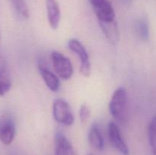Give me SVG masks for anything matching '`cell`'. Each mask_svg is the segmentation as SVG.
Segmentation results:
<instances>
[{"label": "cell", "instance_id": "6da1fadb", "mask_svg": "<svg viewBox=\"0 0 156 155\" xmlns=\"http://www.w3.org/2000/svg\"><path fill=\"white\" fill-rule=\"evenodd\" d=\"M128 96L126 89L123 87L117 88L113 94L109 103L111 115L119 122H126L127 117Z\"/></svg>", "mask_w": 156, "mask_h": 155}, {"label": "cell", "instance_id": "7a4b0ae2", "mask_svg": "<svg viewBox=\"0 0 156 155\" xmlns=\"http://www.w3.org/2000/svg\"><path fill=\"white\" fill-rule=\"evenodd\" d=\"M53 115L57 122L66 126L74 124L75 116L68 102L62 98H57L53 103Z\"/></svg>", "mask_w": 156, "mask_h": 155}, {"label": "cell", "instance_id": "3957f363", "mask_svg": "<svg viewBox=\"0 0 156 155\" xmlns=\"http://www.w3.org/2000/svg\"><path fill=\"white\" fill-rule=\"evenodd\" d=\"M51 59L56 75L63 80H69L73 75V63L69 58L58 51H53Z\"/></svg>", "mask_w": 156, "mask_h": 155}, {"label": "cell", "instance_id": "277c9868", "mask_svg": "<svg viewBox=\"0 0 156 155\" xmlns=\"http://www.w3.org/2000/svg\"><path fill=\"white\" fill-rule=\"evenodd\" d=\"M69 49L79 58L80 72L85 77H88L91 74V62L89 56L83 44L77 39H70L68 42Z\"/></svg>", "mask_w": 156, "mask_h": 155}, {"label": "cell", "instance_id": "5b68a950", "mask_svg": "<svg viewBox=\"0 0 156 155\" xmlns=\"http://www.w3.org/2000/svg\"><path fill=\"white\" fill-rule=\"evenodd\" d=\"M98 18V23L115 21L114 9L109 0H88Z\"/></svg>", "mask_w": 156, "mask_h": 155}, {"label": "cell", "instance_id": "8992f818", "mask_svg": "<svg viewBox=\"0 0 156 155\" xmlns=\"http://www.w3.org/2000/svg\"><path fill=\"white\" fill-rule=\"evenodd\" d=\"M15 124L11 115L4 113L0 117V141L5 145H9L15 137Z\"/></svg>", "mask_w": 156, "mask_h": 155}, {"label": "cell", "instance_id": "52a82bcc", "mask_svg": "<svg viewBox=\"0 0 156 155\" xmlns=\"http://www.w3.org/2000/svg\"><path fill=\"white\" fill-rule=\"evenodd\" d=\"M108 132L110 142L113 147L122 155H129V147L122 136L120 129L115 122H111L108 124Z\"/></svg>", "mask_w": 156, "mask_h": 155}, {"label": "cell", "instance_id": "ba28073f", "mask_svg": "<svg viewBox=\"0 0 156 155\" xmlns=\"http://www.w3.org/2000/svg\"><path fill=\"white\" fill-rule=\"evenodd\" d=\"M54 144L56 155H78L69 140L61 132L55 134Z\"/></svg>", "mask_w": 156, "mask_h": 155}, {"label": "cell", "instance_id": "9c48e42d", "mask_svg": "<svg viewBox=\"0 0 156 155\" xmlns=\"http://www.w3.org/2000/svg\"><path fill=\"white\" fill-rule=\"evenodd\" d=\"M12 88V81L7 62L0 50V97L6 95Z\"/></svg>", "mask_w": 156, "mask_h": 155}, {"label": "cell", "instance_id": "30bf717a", "mask_svg": "<svg viewBox=\"0 0 156 155\" xmlns=\"http://www.w3.org/2000/svg\"><path fill=\"white\" fill-rule=\"evenodd\" d=\"M45 3L49 24L53 30H56L59 27L61 18L59 3L56 0H45Z\"/></svg>", "mask_w": 156, "mask_h": 155}, {"label": "cell", "instance_id": "8fae6325", "mask_svg": "<svg viewBox=\"0 0 156 155\" xmlns=\"http://www.w3.org/2000/svg\"><path fill=\"white\" fill-rule=\"evenodd\" d=\"M38 68L46 86L51 91L56 92L60 85L58 76L55 74L48 67L46 66L44 62H40L38 64Z\"/></svg>", "mask_w": 156, "mask_h": 155}, {"label": "cell", "instance_id": "7c38bea8", "mask_svg": "<svg viewBox=\"0 0 156 155\" xmlns=\"http://www.w3.org/2000/svg\"><path fill=\"white\" fill-rule=\"evenodd\" d=\"M101 29L107 40L112 44H117L120 40V32L117 21H110V22L99 23Z\"/></svg>", "mask_w": 156, "mask_h": 155}, {"label": "cell", "instance_id": "4fadbf2b", "mask_svg": "<svg viewBox=\"0 0 156 155\" xmlns=\"http://www.w3.org/2000/svg\"><path fill=\"white\" fill-rule=\"evenodd\" d=\"M88 140L89 144L95 150H101L104 148V138L101 132L99 126L96 122L93 123L88 131Z\"/></svg>", "mask_w": 156, "mask_h": 155}, {"label": "cell", "instance_id": "5bb4252c", "mask_svg": "<svg viewBox=\"0 0 156 155\" xmlns=\"http://www.w3.org/2000/svg\"><path fill=\"white\" fill-rule=\"evenodd\" d=\"M135 30L141 40L147 42L150 36L149 24L146 18H140L135 23Z\"/></svg>", "mask_w": 156, "mask_h": 155}, {"label": "cell", "instance_id": "9a60e30c", "mask_svg": "<svg viewBox=\"0 0 156 155\" xmlns=\"http://www.w3.org/2000/svg\"><path fill=\"white\" fill-rule=\"evenodd\" d=\"M14 9L23 18H29V9L25 0H10Z\"/></svg>", "mask_w": 156, "mask_h": 155}, {"label": "cell", "instance_id": "2e32d148", "mask_svg": "<svg viewBox=\"0 0 156 155\" xmlns=\"http://www.w3.org/2000/svg\"><path fill=\"white\" fill-rule=\"evenodd\" d=\"M148 137L152 151H155L156 150V113L149 122Z\"/></svg>", "mask_w": 156, "mask_h": 155}, {"label": "cell", "instance_id": "e0dca14e", "mask_svg": "<svg viewBox=\"0 0 156 155\" xmlns=\"http://www.w3.org/2000/svg\"><path fill=\"white\" fill-rule=\"evenodd\" d=\"M79 119H80L81 122H82V123L88 121L90 115H91V109H90L89 106H88V105L85 104V103L81 105L80 109H79Z\"/></svg>", "mask_w": 156, "mask_h": 155}, {"label": "cell", "instance_id": "ac0fdd59", "mask_svg": "<svg viewBox=\"0 0 156 155\" xmlns=\"http://www.w3.org/2000/svg\"><path fill=\"white\" fill-rule=\"evenodd\" d=\"M153 152V155H156V150H155V151H152Z\"/></svg>", "mask_w": 156, "mask_h": 155}, {"label": "cell", "instance_id": "d6986e66", "mask_svg": "<svg viewBox=\"0 0 156 155\" xmlns=\"http://www.w3.org/2000/svg\"><path fill=\"white\" fill-rule=\"evenodd\" d=\"M88 155H93V154H91V153H89V154H88Z\"/></svg>", "mask_w": 156, "mask_h": 155}]
</instances>
